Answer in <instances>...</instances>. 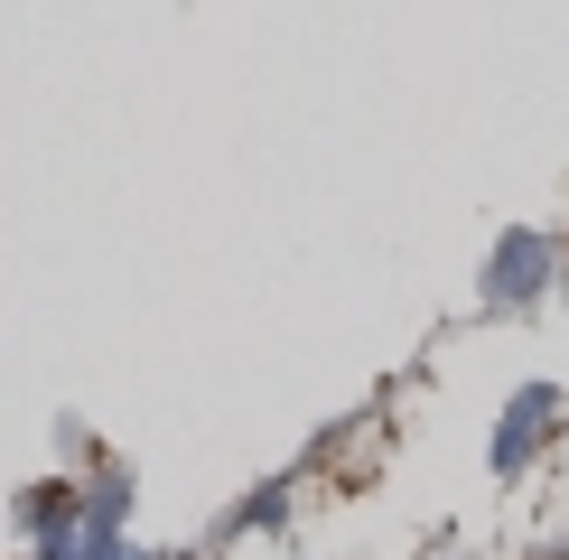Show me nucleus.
<instances>
[{
  "mask_svg": "<svg viewBox=\"0 0 569 560\" xmlns=\"http://www.w3.org/2000/svg\"><path fill=\"white\" fill-rule=\"evenodd\" d=\"M551 280H560V243L532 233V224H513L505 243H495V262H486V309H532Z\"/></svg>",
  "mask_w": 569,
  "mask_h": 560,
  "instance_id": "nucleus-1",
  "label": "nucleus"
},
{
  "mask_svg": "<svg viewBox=\"0 0 569 560\" xmlns=\"http://www.w3.org/2000/svg\"><path fill=\"white\" fill-rule=\"evenodd\" d=\"M560 430V383H523L505 402V420H495V439H486V458H495V477H523V467L541 458V439Z\"/></svg>",
  "mask_w": 569,
  "mask_h": 560,
  "instance_id": "nucleus-2",
  "label": "nucleus"
},
{
  "mask_svg": "<svg viewBox=\"0 0 569 560\" xmlns=\"http://www.w3.org/2000/svg\"><path fill=\"white\" fill-rule=\"evenodd\" d=\"M122 513H131V477H122V467H93V477L76 486V523L122 542Z\"/></svg>",
  "mask_w": 569,
  "mask_h": 560,
  "instance_id": "nucleus-3",
  "label": "nucleus"
},
{
  "mask_svg": "<svg viewBox=\"0 0 569 560\" xmlns=\"http://www.w3.org/2000/svg\"><path fill=\"white\" fill-rule=\"evenodd\" d=\"M57 523H76V486H29V496H19V532H38V542H47V532H57Z\"/></svg>",
  "mask_w": 569,
  "mask_h": 560,
  "instance_id": "nucleus-4",
  "label": "nucleus"
},
{
  "mask_svg": "<svg viewBox=\"0 0 569 560\" xmlns=\"http://www.w3.org/2000/svg\"><path fill=\"white\" fill-rule=\"evenodd\" d=\"M262 523H290V486H262V496H243L216 523V542H233V532H262Z\"/></svg>",
  "mask_w": 569,
  "mask_h": 560,
  "instance_id": "nucleus-5",
  "label": "nucleus"
},
{
  "mask_svg": "<svg viewBox=\"0 0 569 560\" xmlns=\"http://www.w3.org/2000/svg\"><path fill=\"white\" fill-rule=\"evenodd\" d=\"M560 560H569V551H560Z\"/></svg>",
  "mask_w": 569,
  "mask_h": 560,
  "instance_id": "nucleus-6",
  "label": "nucleus"
}]
</instances>
